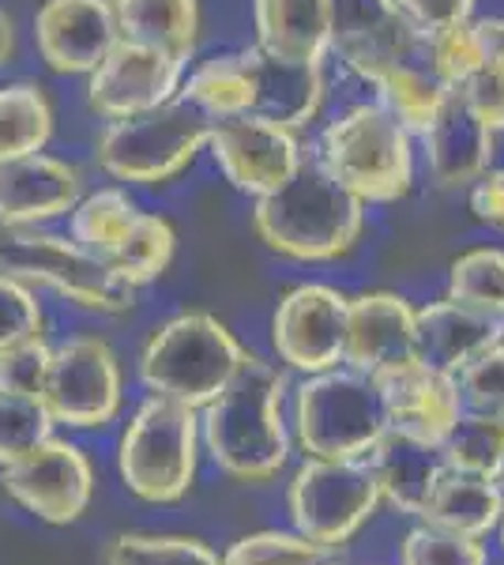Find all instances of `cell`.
Returning <instances> with one entry per match:
<instances>
[{
    "instance_id": "obj_1",
    "label": "cell",
    "mask_w": 504,
    "mask_h": 565,
    "mask_svg": "<svg viewBox=\"0 0 504 565\" xmlns=\"http://www.w3.org/2000/svg\"><path fill=\"white\" fill-rule=\"evenodd\" d=\"M282 396V370H275L260 354H245L226 388L200 407V445L223 476L242 482L279 476L290 457Z\"/></svg>"
},
{
    "instance_id": "obj_2",
    "label": "cell",
    "mask_w": 504,
    "mask_h": 565,
    "mask_svg": "<svg viewBox=\"0 0 504 565\" xmlns=\"http://www.w3.org/2000/svg\"><path fill=\"white\" fill-rule=\"evenodd\" d=\"M253 231L290 260H339L365 231V204L320 162L301 151L298 170L275 193L256 196Z\"/></svg>"
},
{
    "instance_id": "obj_3",
    "label": "cell",
    "mask_w": 504,
    "mask_h": 565,
    "mask_svg": "<svg viewBox=\"0 0 504 565\" xmlns=\"http://www.w3.org/2000/svg\"><path fill=\"white\" fill-rule=\"evenodd\" d=\"M245 354L249 351L218 317L189 309L148 335L140 354V381L151 396L178 399L200 412L226 388Z\"/></svg>"
},
{
    "instance_id": "obj_4",
    "label": "cell",
    "mask_w": 504,
    "mask_h": 565,
    "mask_svg": "<svg viewBox=\"0 0 504 565\" xmlns=\"http://www.w3.org/2000/svg\"><path fill=\"white\" fill-rule=\"evenodd\" d=\"M320 162L369 204H396L415 185V136L380 103H357L320 136Z\"/></svg>"
},
{
    "instance_id": "obj_5",
    "label": "cell",
    "mask_w": 504,
    "mask_h": 565,
    "mask_svg": "<svg viewBox=\"0 0 504 565\" xmlns=\"http://www.w3.org/2000/svg\"><path fill=\"white\" fill-rule=\"evenodd\" d=\"M200 412L167 396H148L117 445V471L140 501L170 505L196 482Z\"/></svg>"
},
{
    "instance_id": "obj_6",
    "label": "cell",
    "mask_w": 504,
    "mask_h": 565,
    "mask_svg": "<svg viewBox=\"0 0 504 565\" xmlns=\"http://www.w3.org/2000/svg\"><path fill=\"white\" fill-rule=\"evenodd\" d=\"M0 271L23 282H42L90 313L117 317L136 306V290L103 257L68 234H50L39 226H0Z\"/></svg>"
},
{
    "instance_id": "obj_7",
    "label": "cell",
    "mask_w": 504,
    "mask_h": 565,
    "mask_svg": "<svg viewBox=\"0 0 504 565\" xmlns=\"http://www.w3.org/2000/svg\"><path fill=\"white\" fill-rule=\"evenodd\" d=\"M211 121L200 109L173 98L148 114L109 121L98 136V167L128 185H162L192 167L207 148Z\"/></svg>"
},
{
    "instance_id": "obj_8",
    "label": "cell",
    "mask_w": 504,
    "mask_h": 565,
    "mask_svg": "<svg viewBox=\"0 0 504 565\" xmlns=\"http://www.w3.org/2000/svg\"><path fill=\"white\" fill-rule=\"evenodd\" d=\"M384 407L365 373L335 366L309 373L294 396V430L309 457L362 460L384 434Z\"/></svg>"
},
{
    "instance_id": "obj_9",
    "label": "cell",
    "mask_w": 504,
    "mask_h": 565,
    "mask_svg": "<svg viewBox=\"0 0 504 565\" xmlns=\"http://www.w3.org/2000/svg\"><path fill=\"white\" fill-rule=\"evenodd\" d=\"M290 521L298 535L328 546H343L377 513L380 487L369 463L362 460H320L309 457L290 482Z\"/></svg>"
},
{
    "instance_id": "obj_10",
    "label": "cell",
    "mask_w": 504,
    "mask_h": 565,
    "mask_svg": "<svg viewBox=\"0 0 504 565\" xmlns=\"http://www.w3.org/2000/svg\"><path fill=\"white\" fill-rule=\"evenodd\" d=\"M121 362L103 335H76L53 348L42 388V404L53 423L72 430H98L121 415Z\"/></svg>"
},
{
    "instance_id": "obj_11",
    "label": "cell",
    "mask_w": 504,
    "mask_h": 565,
    "mask_svg": "<svg viewBox=\"0 0 504 565\" xmlns=\"http://www.w3.org/2000/svg\"><path fill=\"white\" fill-rule=\"evenodd\" d=\"M0 487L45 524H76L95 498V468L79 445L45 437L39 449L0 468Z\"/></svg>"
},
{
    "instance_id": "obj_12",
    "label": "cell",
    "mask_w": 504,
    "mask_h": 565,
    "mask_svg": "<svg viewBox=\"0 0 504 565\" xmlns=\"http://www.w3.org/2000/svg\"><path fill=\"white\" fill-rule=\"evenodd\" d=\"M207 151L237 193L268 196L301 162V140L294 129L260 114H237L211 121Z\"/></svg>"
},
{
    "instance_id": "obj_13",
    "label": "cell",
    "mask_w": 504,
    "mask_h": 565,
    "mask_svg": "<svg viewBox=\"0 0 504 565\" xmlns=\"http://www.w3.org/2000/svg\"><path fill=\"white\" fill-rule=\"evenodd\" d=\"M332 53L369 79L384 65H426V34L396 0H332Z\"/></svg>"
},
{
    "instance_id": "obj_14",
    "label": "cell",
    "mask_w": 504,
    "mask_h": 565,
    "mask_svg": "<svg viewBox=\"0 0 504 565\" xmlns=\"http://www.w3.org/2000/svg\"><path fill=\"white\" fill-rule=\"evenodd\" d=\"M189 65L140 42H117L87 79V106L106 121L148 114L178 98Z\"/></svg>"
},
{
    "instance_id": "obj_15",
    "label": "cell",
    "mask_w": 504,
    "mask_h": 565,
    "mask_svg": "<svg viewBox=\"0 0 504 565\" xmlns=\"http://www.w3.org/2000/svg\"><path fill=\"white\" fill-rule=\"evenodd\" d=\"M346 298L324 282L287 290L271 317V348L298 373H324L343 362Z\"/></svg>"
},
{
    "instance_id": "obj_16",
    "label": "cell",
    "mask_w": 504,
    "mask_h": 565,
    "mask_svg": "<svg viewBox=\"0 0 504 565\" xmlns=\"http://www.w3.org/2000/svg\"><path fill=\"white\" fill-rule=\"evenodd\" d=\"M369 381L380 396L384 423L396 426L403 434H415L421 441L441 445L452 434L455 418L463 415L455 377L426 366L421 359L384 366L377 373H369Z\"/></svg>"
},
{
    "instance_id": "obj_17",
    "label": "cell",
    "mask_w": 504,
    "mask_h": 565,
    "mask_svg": "<svg viewBox=\"0 0 504 565\" xmlns=\"http://www.w3.org/2000/svg\"><path fill=\"white\" fill-rule=\"evenodd\" d=\"M117 42L114 0H45L34 15V45L61 76H90Z\"/></svg>"
},
{
    "instance_id": "obj_18",
    "label": "cell",
    "mask_w": 504,
    "mask_h": 565,
    "mask_svg": "<svg viewBox=\"0 0 504 565\" xmlns=\"http://www.w3.org/2000/svg\"><path fill=\"white\" fill-rule=\"evenodd\" d=\"M407 359H418L415 309L407 298L392 290H365L357 298H346L343 366L369 377Z\"/></svg>"
},
{
    "instance_id": "obj_19",
    "label": "cell",
    "mask_w": 504,
    "mask_h": 565,
    "mask_svg": "<svg viewBox=\"0 0 504 565\" xmlns=\"http://www.w3.org/2000/svg\"><path fill=\"white\" fill-rule=\"evenodd\" d=\"M426 148V167L441 189H467L474 185L497 154V132L474 114L460 98V90L448 87L444 103L433 114V121L418 132Z\"/></svg>"
},
{
    "instance_id": "obj_20",
    "label": "cell",
    "mask_w": 504,
    "mask_h": 565,
    "mask_svg": "<svg viewBox=\"0 0 504 565\" xmlns=\"http://www.w3.org/2000/svg\"><path fill=\"white\" fill-rule=\"evenodd\" d=\"M84 196V178L45 151L0 162V226H39L68 215Z\"/></svg>"
},
{
    "instance_id": "obj_21",
    "label": "cell",
    "mask_w": 504,
    "mask_h": 565,
    "mask_svg": "<svg viewBox=\"0 0 504 565\" xmlns=\"http://www.w3.org/2000/svg\"><path fill=\"white\" fill-rule=\"evenodd\" d=\"M242 53L253 79V114L271 117V121L287 125L294 132L305 129L309 121H317L328 95L324 65L275 57V53L260 50V45H249Z\"/></svg>"
},
{
    "instance_id": "obj_22",
    "label": "cell",
    "mask_w": 504,
    "mask_h": 565,
    "mask_svg": "<svg viewBox=\"0 0 504 565\" xmlns=\"http://www.w3.org/2000/svg\"><path fill=\"white\" fill-rule=\"evenodd\" d=\"M418 359L441 373H460L467 362L504 340V317L482 313L455 298L415 309Z\"/></svg>"
},
{
    "instance_id": "obj_23",
    "label": "cell",
    "mask_w": 504,
    "mask_h": 565,
    "mask_svg": "<svg viewBox=\"0 0 504 565\" xmlns=\"http://www.w3.org/2000/svg\"><path fill=\"white\" fill-rule=\"evenodd\" d=\"M365 463H369L373 479L380 487V501H388L403 516L421 513V501L444 471L441 445L403 434L396 426H384V434L365 452Z\"/></svg>"
},
{
    "instance_id": "obj_24",
    "label": "cell",
    "mask_w": 504,
    "mask_h": 565,
    "mask_svg": "<svg viewBox=\"0 0 504 565\" xmlns=\"http://www.w3.org/2000/svg\"><path fill=\"white\" fill-rule=\"evenodd\" d=\"M256 45L287 61L324 65L332 53V0H253Z\"/></svg>"
},
{
    "instance_id": "obj_25",
    "label": "cell",
    "mask_w": 504,
    "mask_h": 565,
    "mask_svg": "<svg viewBox=\"0 0 504 565\" xmlns=\"http://www.w3.org/2000/svg\"><path fill=\"white\" fill-rule=\"evenodd\" d=\"M504 513V490L501 482L467 476V471L444 468L433 490L421 501V521L441 532L467 535V540H482L501 524Z\"/></svg>"
},
{
    "instance_id": "obj_26",
    "label": "cell",
    "mask_w": 504,
    "mask_h": 565,
    "mask_svg": "<svg viewBox=\"0 0 504 565\" xmlns=\"http://www.w3.org/2000/svg\"><path fill=\"white\" fill-rule=\"evenodd\" d=\"M125 42L151 45L178 61H192L200 39V0H114Z\"/></svg>"
},
{
    "instance_id": "obj_27",
    "label": "cell",
    "mask_w": 504,
    "mask_h": 565,
    "mask_svg": "<svg viewBox=\"0 0 504 565\" xmlns=\"http://www.w3.org/2000/svg\"><path fill=\"white\" fill-rule=\"evenodd\" d=\"M178 98L192 109H200L207 121L253 114V79L245 53H223V57L200 61L196 68L185 72Z\"/></svg>"
},
{
    "instance_id": "obj_28",
    "label": "cell",
    "mask_w": 504,
    "mask_h": 565,
    "mask_svg": "<svg viewBox=\"0 0 504 565\" xmlns=\"http://www.w3.org/2000/svg\"><path fill=\"white\" fill-rule=\"evenodd\" d=\"M53 136V103L31 79L0 87V162L45 151Z\"/></svg>"
},
{
    "instance_id": "obj_29",
    "label": "cell",
    "mask_w": 504,
    "mask_h": 565,
    "mask_svg": "<svg viewBox=\"0 0 504 565\" xmlns=\"http://www.w3.org/2000/svg\"><path fill=\"white\" fill-rule=\"evenodd\" d=\"M365 84H373L377 103L388 109L410 136H418L433 121V114L441 109L444 90H448L444 84H437V79L429 76L426 65H384L373 72Z\"/></svg>"
},
{
    "instance_id": "obj_30",
    "label": "cell",
    "mask_w": 504,
    "mask_h": 565,
    "mask_svg": "<svg viewBox=\"0 0 504 565\" xmlns=\"http://www.w3.org/2000/svg\"><path fill=\"white\" fill-rule=\"evenodd\" d=\"M140 207L132 204V196L125 189H98L72 204L68 212V238L90 249L95 257L109 260L114 249L125 242V234L132 231Z\"/></svg>"
},
{
    "instance_id": "obj_31",
    "label": "cell",
    "mask_w": 504,
    "mask_h": 565,
    "mask_svg": "<svg viewBox=\"0 0 504 565\" xmlns=\"http://www.w3.org/2000/svg\"><path fill=\"white\" fill-rule=\"evenodd\" d=\"M173 249H178V234H173L170 218L140 212L132 223V231L125 234V242L117 245L114 257L106 264L128 282V287L140 290L159 276H167Z\"/></svg>"
},
{
    "instance_id": "obj_32",
    "label": "cell",
    "mask_w": 504,
    "mask_h": 565,
    "mask_svg": "<svg viewBox=\"0 0 504 565\" xmlns=\"http://www.w3.org/2000/svg\"><path fill=\"white\" fill-rule=\"evenodd\" d=\"M444 468L467 471V476L501 479L504 468V415H460L452 434L441 441Z\"/></svg>"
},
{
    "instance_id": "obj_33",
    "label": "cell",
    "mask_w": 504,
    "mask_h": 565,
    "mask_svg": "<svg viewBox=\"0 0 504 565\" xmlns=\"http://www.w3.org/2000/svg\"><path fill=\"white\" fill-rule=\"evenodd\" d=\"M223 565H346L339 546L290 532H253L223 554Z\"/></svg>"
},
{
    "instance_id": "obj_34",
    "label": "cell",
    "mask_w": 504,
    "mask_h": 565,
    "mask_svg": "<svg viewBox=\"0 0 504 565\" xmlns=\"http://www.w3.org/2000/svg\"><path fill=\"white\" fill-rule=\"evenodd\" d=\"M448 298L504 317V249H467L448 268Z\"/></svg>"
},
{
    "instance_id": "obj_35",
    "label": "cell",
    "mask_w": 504,
    "mask_h": 565,
    "mask_svg": "<svg viewBox=\"0 0 504 565\" xmlns=\"http://www.w3.org/2000/svg\"><path fill=\"white\" fill-rule=\"evenodd\" d=\"M106 565H223L215 551L189 535H140L128 532L109 540Z\"/></svg>"
},
{
    "instance_id": "obj_36",
    "label": "cell",
    "mask_w": 504,
    "mask_h": 565,
    "mask_svg": "<svg viewBox=\"0 0 504 565\" xmlns=\"http://www.w3.org/2000/svg\"><path fill=\"white\" fill-rule=\"evenodd\" d=\"M53 415L45 412L42 399L34 396H12L0 392V468L39 449L45 437H53Z\"/></svg>"
},
{
    "instance_id": "obj_37",
    "label": "cell",
    "mask_w": 504,
    "mask_h": 565,
    "mask_svg": "<svg viewBox=\"0 0 504 565\" xmlns=\"http://www.w3.org/2000/svg\"><path fill=\"white\" fill-rule=\"evenodd\" d=\"M426 68L444 87H460L474 68H482V53L479 42H474L471 20L426 34Z\"/></svg>"
},
{
    "instance_id": "obj_38",
    "label": "cell",
    "mask_w": 504,
    "mask_h": 565,
    "mask_svg": "<svg viewBox=\"0 0 504 565\" xmlns=\"http://www.w3.org/2000/svg\"><path fill=\"white\" fill-rule=\"evenodd\" d=\"M455 392L467 415H504V340L455 373Z\"/></svg>"
},
{
    "instance_id": "obj_39",
    "label": "cell",
    "mask_w": 504,
    "mask_h": 565,
    "mask_svg": "<svg viewBox=\"0 0 504 565\" xmlns=\"http://www.w3.org/2000/svg\"><path fill=\"white\" fill-rule=\"evenodd\" d=\"M403 565H485V546L441 527H415L403 540Z\"/></svg>"
},
{
    "instance_id": "obj_40",
    "label": "cell",
    "mask_w": 504,
    "mask_h": 565,
    "mask_svg": "<svg viewBox=\"0 0 504 565\" xmlns=\"http://www.w3.org/2000/svg\"><path fill=\"white\" fill-rule=\"evenodd\" d=\"M45 328V313L31 282L0 271V351L15 348L23 340H39Z\"/></svg>"
},
{
    "instance_id": "obj_41",
    "label": "cell",
    "mask_w": 504,
    "mask_h": 565,
    "mask_svg": "<svg viewBox=\"0 0 504 565\" xmlns=\"http://www.w3.org/2000/svg\"><path fill=\"white\" fill-rule=\"evenodd\" d=\"M50 359H53V348L45 343V335L23 340V343H15V348H4L0 351V392L42 399Z\"/></svg>"
},
{
    "instance_id": "obj_42",
    "label": "cell",
    "mask_w": 504,
    "mask_h": 565,
    "mask_svg": "<svg viewBox=\"0 0 504 565\" xmlns=\"http://www.w3.org/2000/svg\"><path fill=\"white\" fill-rule=\"evenodd\" d=\"M452 90H460L463 103L471 106L493 132H504V65L474 68L471 76Z\"/></svg>"
},
{
    "instance_id": "obj_43",
    "label": "cell",
    "mask_w": 504,
    "mask_h": 565,
    "mask_svg": "<svg viewBox=\"0 0 504 565\" xmlns=\"http://www.w3.org/2000/svg\"><path fill=\"white\" fill-rule=\"evenodd\" d=\"M396 4L410 15V23L421 34L444 31V26L463 23L474 15V0H396Z\"/></svg>"
},
{
    "instance_id": "obj_44",
    "label": "cell",
    "mask_w": 504,
    "mask_h": 565,
    "mask_svg": "<svg viewBox=\"0 0 504 565\" xmlns=\"http://www.w3.org/2000/svg\"><path fill=\"white\" fill-rule=\"evenodd\" d=\"M471 212L479 223L504 231V170H485L471 185Z\"/></svg>"
},
{
    "instance_id": "obj_45",
    "label": "cell",
    "mask_w": 504,
    "mask_h": 565,
    "mask_svg": "<svg viewBox=\"0 0 504 565\" xmlns=\"http://www.w3.org/2000/svg\"><path fill=\"white\" fill-rule=\"evenodd\" d=\"M471 31L479 42L482 65H504V15H482V20L471 15Z\"/></svg>"
},
{
    "instance_id": "obj_46",
    "label": "cell",
    "mask_w": 504,
    "mask_h": 565,
    "mask_svg": "<svg viewBox=\"0 0 504 565\" xmlns=\"http://www.w3.org/2000/svg\"><path fill=\"white\" fill-rule=\"evenodd\" d=\"M12 50H15V26L4 12H0V68L12 61Z\"/></svg>"
},
{
    "instance_id": "obj_47",
    "label": "cell",
    "mask_w": 504,
    "mask_h": 565,
    "mask_svg": "<svg viewBox=\"0 0 504 565\" xmlns=\"http://www.w3.org/2000/svg\"><path fill=\"white\" fill-rule=\"evenodd\" d=\"M501 546H504V513H501Z\"/></svg>"
},
{
    "instance_id": "obj_48",
    "label": "cell",
    "mask_w": 504,
    "mask_h": 565,
    "mask_svg": "<svg viewBox=\"0 0 504 565\" xmlns=\"http://www.w3.org/2000/svg\"><path fill=\"white\" fill-rule=\"evenodd\" d=\"M497 482H501V490H504V468H501V479Z\"/></svg>"
}]
</instances>
